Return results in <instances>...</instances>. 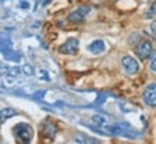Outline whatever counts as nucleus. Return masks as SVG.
<instances>
[{"label": "nucleus", "instance_id": "1", "mask_svg": "<svg viewBox=\"0 0 156 144\" xmlns=\"http://www.w3.org/2000/svg\"><path fill=\"white\" fill-rule=\"evenodd\" d=\"M32 127L29 125V124H25V122H20V124H17L16 127H15V135H16V139L19 143H30V140H32Z\"/></svg>", "mask_w": 156, "mask_h": 144}, {"label": "nucleus", "instance_id": "12", "mask_svg": "<svg viewBox=\"0 0 156 144\" xmlns=\"http://www.w3.org/2000/svg\"><path fill=\"white\" fill-rule=\"evenodd\" d=\"M152 30H153V33L156 35V22L152 23Z\"/></svg>", "mask_w": 156, "mask_h": 144}, {"label": "nucleus", "instance_id": "8", "mask_svg": "<svg viewBox=\"0 0 156 144\" xmlns=\"http://www.w3.org/2000/svg\"><path fill=\"white\" fill-rule=\"evenodd\" d=\"M41 134L44 135V137H48V139H54L56 134V128L54 124H45L44 128L41 130Z\"/></svg>", "mask_w": 156, "mask_h": 144}, {"label": "nucleus", "instance_id": "2", "mask_svg": "<svg viewBox=\"0 0 156 144\" xmlns=\"http://www.w3.org/2000/svg\"><path fill=\"white\" fill-rule=\"evenodd\" d=\"M136 55L139 59L145 61L147 58H151L152 55V45L149 40H142L137 46H136Z\"/></svg>", "mask_w": 156, "mask_h": 144}, {"label": "nucleus", "instance_id": "10", "mask_svg": "<svg viewBox=\"0 0 156 144\" xmlns=\"http://www.w3.org/2000/svg\"><path fill=\"white\" fill-rule=\"evenodd\" d=\"M151 68L153 72H156V52H152L151 55Z\"/></svg>", "mask_w": 156, "mask_h": 144}, {"label": "nucleus", "instance_id": "4", "mask_svg": "<svg viewBox=\"0 0 156 144\" xmlns=\"http://www.w3.org/2000/svg\"><path fill=\"white\" fill-rule=\"evenodd\" d=\"M122 63H123L124 71L127 72L129 75H134V74L139 72V63H137V61H136L134 58H132V56H123Z\"/></svg>", "mask_w": 156, "mask_h": 144}, {"label": "nucleus", "instance_id": "7", "mask_svg": "<svg viewBox=\"0 0 156 144\" xmlns=\"http://www.w3.org/2000/svg\"><path fill=\"white\" fill-rule=\"evenodd\" d=\"M88 50L93 52V53H95V55H98V53H103V52L106 50V45H104L103 40L97 39V40H94V42L88 46Z\"/></svg>", "mask_w": 156, "mask_h": 144}, {"label": "nucleus", "instance_id": "11", "mask_svg": "<svg viewBox=\"0 0 156 144\" xmlns=\"http://www.w3.org/2000/svg\"><path fill=\"white\" fill-rule=\"evenodd\" d=\"M155 13H156V2H153V5L151 6V9L147 12V16H153Z\"/></svg>", "mask_w": 156, "mask_h": 144}, {"label": "nucleus", "instance_id": "5", "mask_svg": "<svg viewBox=\"0 0 156 144\" xmlns=\"http://www.w3.org/2000/svg\"><path fill=\"white\" fill-rule=\"evenodd\" d=\"M90 12V7L87 6H84V7H78L77 10L71 12L69 15H68V20L73 23H81L85 20V16H87V13Z\"/></svg>", "mask_w": 156, "mask_h": 144}, {"label": "nucleus", "instance_id": "3", "mask_svg": "<svg viewBox=\"0 0 156 144\" xmlns=\"http://www.w3.org/2000/svg\"><path fill=\"white\" fill-rule=\"evenodd\" d=\"M78 39L75 38H69L64 45L59 46V52L64 55H75L78 52Z\"/></svg>", "mask_w": 156, "mask_h": 144}, {"label": "nucleus", "instance_id": "6", "mask_svg": "<svg viewBox=\"0 0 156 144\" xmlns=\"http://www.w3.org/2000/svg\"><path fill=\"white\" fill-rule=\"evenodd\" d=\"M143 100L149 107H156V84H152L145 89Z\"/></svg>", "mask_w": 156, "mask_h": 144}, {"label": "nucleus", "instance_id": "9", "mask_svg": "<svg viewBox=\"0 0 156 144\" xmlns=\"http://www.w3.org/2000/svg\"><path fill=\"white\" fill-rule=\"evenodd\" d=\"M16 115V111L12 110V108H5L2 110V121H5L6 118H10V117Z\"/></svg>", "mask_w": 156, "mask_h": 144}]
</instances>
